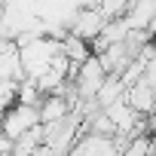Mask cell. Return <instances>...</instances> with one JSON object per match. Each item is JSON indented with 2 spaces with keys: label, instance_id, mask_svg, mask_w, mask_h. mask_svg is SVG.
I'll return each instance as SVG.
<instances>
[{
  "label": "cell",
  "instance_id": "cell-1",
  "mask_svg": "<svg viewBox=\"0 0 156 156\" xmlns=\"http://www.w3.org/2000/svg\"><path fill=\"white\" fill-rule=\"evenodd\" d=\"M129 3L132 0H98V12L104 19H119V16H126Z\"/></svg>",
  "mask_w": 156,
  "mask_h": 156
}]
</instances>
